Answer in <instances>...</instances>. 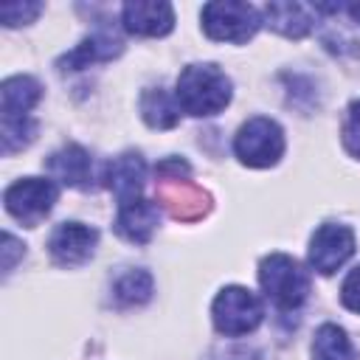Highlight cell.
<instances>
[{
	"label": "cell",
	"mask_w": 360,
	"mask_h": 360,
	"mask_svg": "<svg viewBox=\"0 0 360 360\" xmlns=\"http://www.w3.org/2000/svg\"><path fill=\"white\" fill-rule=\"evenodd\" d=\"M158 200L160 205L169 208V214L174 219H197L208 211V194L194 186L188 177H177V180H160V188H158Z\"/></svg>",
	"instance_id": "cell-13"
},
{
	"label": "cell",
	"mask_w": 360,
	"mask_h": 360,
	"mask_svg": "<svg viewBox=\"0 0 360 360\" xmlns=\"http://www.w3.org/2000/svg\"><path fill=\"white\" fill-rule=\"evenodd\" d=\"M233 152L250 169L276 166L284 155V132L273 118L256 115L239 127L233 138Z\"/></svg>",
	"instance_id": "cell-5"
},
{
	"label": "cell",
	"mask_w": 360,
	"mask_h": 360,
	"mask_svg": "<svg viewBox=\"0 0 360 360\" xmlns=\"http://www.w3.org/2000/svg\"><path fill=\"white\" fill-rule=\"evenodd\" d=\"M262 318H264L262 298L239 284L219 290L211 304V321H214L217 332L225 338H239V335L253 332L262 323Z\"/></svg>",
	"instance_id": "cell-3"
},
{
	"label": "cell",
	"mask_w": 360,
	"mask_h": 360,
	"mask_svg": "<svg viewBox=\"0 0 360 360\" xmlns=\"http://www.w3.org/2000/svg\"><path fill=\"white\" fill-rule=\"evenodd\" d=\"M42 3H34V0H22V3H3L0 6V20L6 28H14V25H28L34 22L39 14H42Z\"/></svg>",
	"instance_id": "cell-21"
},
{
	"label": "cell",
	"mask_w": 360,
	"mask_h": 360,
	"mask_svg": "<svg viewBox=\"0 0 360 360\" xmlns=\"http://www.w3.org/2000/svg\"><path fill=\"white\" fill-rule=\"evenodd\" d=\"M340 138H343L346 152L360 160V101H352L349 104L346 118H343V127H340Z\"/></svg>",
	"instance_id": "cell-22"
},
{
	"label": "cell",
	"mask_w": 360,
	"mask_h": 360,
	"mask_svg": "<svg viewBox=\"0 0 360 360\" xmlns=\"http://www.w3.org/2000/svg\"><path fill=\"white\" fill-rule=\"evenodd\" d=\"M45 169L48 174L62 183V186H70V188H90V180H93V158L84 146L79 143H68L62 149H56L48 160H45Z\"/></svg>",
	"instance_id": "cell-12"
},
{
	"label": "cell",
	"mask_w": 360,
	"mask_h": 360,
	"mask_svg": "<svg viewBox=\"0 0 360 360\" xmlns=\"http://www.w3.org/2000/svg\"><path fill=\"white\" fill-rule=\"evenodd\" d=\"M59 191L53 186V180L48 177H22L17 183H11L3 194L6 211L22 222L25 228H37L53 208Z\"/></svg>",
	"instance_id": "cell-6"
},
{
	"label": "cell",
	"mask_w": 360,
	"mask_h": 360,
	"mask_svg": "<svg viewBox=\"0 0 360 360\" xmlns=\"http://www.w3.org/2000/svg\"><path fill=\"white\" fill-rule=\"evenodd\" d=\"M22 253H25V245L17 242L11 233H3V273H11L17 256H22Z\"/></svg>",
	"instance_id": "cell-24"
},
{
	"label": "cell",
	"mask_w": 360,
	"mask_h": 360,
	"mask_svg": "<svg viewBox=\"0 0 360 360\" xmlns=\"http://www.w3.org/2000/svg\"><path fill=\"white\" fill-rule=\"evenodd\" d=\"M39 96H42V87H39L37 79H31V76H8L0 84V110H3V118L28 115V110L37 107Z\"/></svg>",
	"instance_id": "cell-16"
},
{
	"label": "cell",
	"mask_w": 360,
	"mask_h": 360,
	"mask_svg": "<svg viewBox=\"0 0 360 360\" xmlns=\"http://www.w3.org/2000/svg\"><path fill=\"white\" fill-rule=\"evenodd\" d=\"M141 115L152 129H172L180 121V107L163 87H146L141 93Z\"/></svg>",
	"instance_id": "cell-17"
},
{
	"label": "cell",
	"mask_w": 360,
	"mask_h": 360,
	"mask_svg": "<svg viewBox=\"0 0 360 360\" xmlns=\"http://www.w3.org/2000/svg\"><path fill=\"white\" fill-rule=\"evenodd\" d=\"M146 183V163L138 152H124L112 158L104 169V186L118 197V205L138 200Z\"/></svg>",
	"instance_id": "cell-10"
},
{
	"label": "cell",
	"mask_w": 360,
	"mask_h": 360,
	"mask_svg": "<svg viewBox=\"0 0 360 360\" xmlns=\"http://www.w3.org/2000/svg\"><path fill=\"white\" fill-rule=\"evenodd\" d=\"M259 284L278 309H298L309 295L307 270L287 253H270L262 259Z\"/></svg>",
	"instance_id": "cell-2"
},
{
	"label": "cell",
	"mask_w": 360,
	"mask_h": 360,
	"mask_svg": "<svg viewBox=\"0 0 360 360\" xmlns=\"http://www.w3.org/2000/svg\"><path fill=\"white\" fill-rule=\"evenodd\" d=\"M152 276L146 270H129L112 284V298L118 307H138L152 298Z\"/></svg>",
	"instance_id": "cell-19"
},
{
	"label": "cell",
	"mask_w": 360,
	"mask_h": 360,
	"mask_svg": "<svg viewBox=\"0 0 360 360\" xmlns=\"http://www.w3.org/2000/svg\"><path fill=\"white\" fill-rule=\"evenodd\" d=\"M37 135V121L31 115H20V118H3L0 124V138H3V155H14L20 149H25Z\"/></svg>",
	"instance_id": "cell-20"
},
{
	"label": "cell",
	"mask_w": 360,
	"mask_h": 360,
	"mask_svg": "<svg viewBox=\"0 0 360 360\" xmlns=\"http://www.w3.org/2000/svg\"><path fill=\"white\" fill-rule=\"evenodd\" d=\"M264 22L290 39H301L315 28V8L307 3L273 0L264 6Z\"/></svg>",
	"instance_id": "cell-14"
},
{
	"label": "cell",
	"mask_w": 360,
	"mask_h": 360,
	"mask_svg": "<svg viewBox=\"0 0 360 360\" xmlns=\"http://www.w3.org/2000/svg\"><path fill=\"white\" fill-rule=\"evenodd\" d=\"M98 245V231L84 222H62L48 236V253L59 267H79L90 262Z\"/></svg>",
	"instance_id": "cell-8"
},
{
	"label": "cell",
	"mask_w": 360,
	"mask_h": 360,
	"mask_svg": "<svg viewBox=\"0 0 360 360\" xmlns=\"http://www.w3.org/2000/svg\"><path fill=\"white\" fill-rule=\"evenodd\" d=\"M354 253V231L349 225L323 222L309 239V267L321 276H332Z\"/></svg>",
	"instance_id": "cell-7"
},
{
	"label": "cell",
	"mask_w": 360,
	"mask_h": 360,
	"mask_svg": "<svg viewBox=\"0 0 360 360\" xmlns=\"http://www.w3.org/2000/svg\"><path fill=\"white\" fill-rule=\"evenodd\" d=\"M346 11H349V17L360 25V3H349V6H346Z\"/></svg>",
	"instance_id": "cell-25"
},
{
	"label": "cell",
	"mask_w": 360,
	"mask_h": 360,
	"mask_svg": "<svg viewBox=\"0 0 360 360\" xmlns=\"http://www.w3.org/2000/svg\"><path fill=\"white\" fill-rule=\"evenodd\" d=\"M174 101L180 112H188L197 118L217 115L231 101V79L225 76V70H219L211 62L186 65L174 84Z\"/></svg>",
	"instance_id": "cell-1"
},
{
	"label": "cell",
	"mask_w": 360,
	"mask_h": 360,
	"mask_svg": "<svg viewBox=\"0 0 360 360\" xmlns=\"http://www.w3.org/2000/svg\"><path fill=\"white\" fill-rule=\"evenodd\" d=\"M340 301H343L346 309L360 312V264L346 276V281L340 287Z\"/></svg>",
	"instance_id": "cell-23"
},
{
	"label": "cell",
	"mask_w": 360,
	"mask_h": 360,
	"mask_svg": "<svg viewBox=\"0 0 360 360\" xmlns=\"http://www.w3.org/2000/svg\"><path fill=\"white\" fill-rule=\"evenodd\" d=\"M202 31L217 39V42H248L259 25L262 17L250 3H239V0H214L202 6Z\"/></svg>",
	"instance_id": "cell-4"
},
{
	"label": "cell",
	"mask_w": 360,
	"mask_h": 360,
	"mask_svg": "<svg viewBox=\"0 0 360 360\" xmlns=\"http://www.w3.org/2000/svg\"><path fill=\"white\" fill-rule=\"evenodd\" d=\"M118 53H121V42H118L115 37H110V34H93V37L82 39L70 53H65V56L56 62V68H59L62 73H68V70H82V68H90V65H96V62H107V59H112V56H118Z\"/></svg>",
	"instance_id": "cell-15"
},
{
	"label": "cell",
	"mask_w": 360,
	"mask_h": 360,
	"mask_svg": "<svg viewBox=\"0 0 360 360\" xmlns=\"http://www.w3.org/2000/svg\"><path fill=\"white\" fill-rule=\"evenodd\" d=\"M121 22L135 37H163L174 28V8L163 0H132L124 3Z\"/></svg>",
	"instance_id": "cell-9"
},
{
	"label": "cell",
	"mask_w": 360,
	"mask_h": 360,
	"mask_svg": "<svg viewBox=\"0 0 360 360\" xmlns=\"http://www.w3.org/2000/svg\"><path fill=\"white\" fill-rule=\"evenodd\" d=\"M312 360H360V354L338 323H323L312 340Z\"/></svg>",
	"instance_id": "cell-18"
},
{
	"label": "cell",
	"mask_w": 360,
	"mask_h": 360,
	"mask_svg": "<svg viewBox=\"0 0 360 360\" xmlns=\"http://www.w3.org/2000/svg\"><path fill=\"white\" fill-rule=\"evenodd\" d=\"M160 222V211L158 202L152 200H129L124 205H118V217H115V233L132 245H146Z\"/></svg>",
	"instance_id": "cell-11"
}]
</instances>
